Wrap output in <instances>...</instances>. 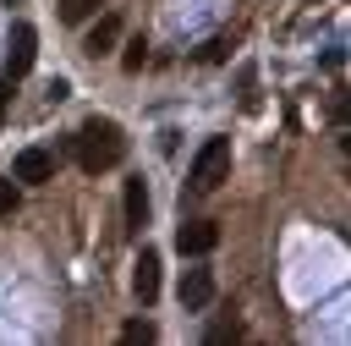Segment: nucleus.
<instances>
[{"label":"nucleus","mask_w":351,"mask_h":346,"mask_svg":"<svg viewBox=\"0 0 351 346\" xmlns=\"http://www.w3.org/2000/svg\"><path fill=\"white\" fill-rule=\"evenodd\" d=\"M71 154H77V165H82L88 176H104V170H115V165L126 159V132H121L110 115H93V121L77 126Z\"/></svg>","instance_id":"nucleus-1"},{"label":"nucleus","mask_w":351,"mask_h":346,"mask_svg":"<svg viewBox=\"0 0 351 346\" xmlns=\"http://www.w3.org/2000/svg\"><path fill=\"white\" fill-rule=\"evenodd\" d=\"M225 176H230V137H208V143L197 148L186 181H192V192H214Z\"/></svg>","instance_id":"nucleus-2"},{"label":"nucleus","mask_w":351,"mask_h":346,"mask_svg":"<svg viewBox=\"0 0 351 346\" xmlns=\"http://www.w3.org/2000/svg\"><path fill=\"white\" fill-rule=\"evenodd\" d=\"M33 55H38V33H33V22H11V44H5V82L27 77Z\"/></svg>","instance_id":"nucleus-3"},{"label":"nucleus","mask_w":351,"mask_h":346,"mask_svg":"<svg viewBox=\"0 0 351 346\" xmlns=\"http://www.w3.org/2000/svg\"><path fill=\"white\" fill-rule=\"evenodd\" d=\"M176 247H181V258H203V253L219 247V225H214V220H186V225L176 231Z\"/></svg>","instance_id":"nucleus-4"},{"label":"nucleus","mask_w":351,"mask_h":346,"mask_svg":"<svg viewBox=\"0 0 351 346\" xmlns=\"http://www.w3.org/2000/svg\"><path fill=\"white\" fill-rule=\"evenodd\" d=\"M11 176H16V181H27V187L55 181V154H49V148H22V154H16V165H11Z\"/></svg>","instance_id":"nucleus-5"},{"label":"nucleus","mask_w":351,"mask_h":346,"mask_svg":"<svg viewBox=\"0 0 351 346\" xmlns=\"http://www.w3.org/2000/svg\"><path fill=\"white\" fill-rule=\"evenodd\" d=\"M115 44H121V16H115V11H104V16L82 33V55H93V60H99V55H110Z\"/></svg>","instance_id":"nucleus-6"},{"label":"nucleus","mask_w":351,"mask_h":346,"mask_svg":"<svg viewBox=\"0 0 351 346\" xmlns=\"http://www.w3.org/2000/svg\"><path fill=\"white\" fill-rule=\"evenodd\" d=\"M132 291H137V302H143V308L159 297V253H154V247H143V253H137V264H132Z\"/></svg>","instance_id":"nucleus-7"},{"label":"nucleus","mask_w":351,"mask_h":346,"mask_svg":"<svg viewBox=\"0 0 351 346\" xmlns=\"http://www.w3.org/2000/svg\"><path fill=\"white\" fill-rule=\"evenodd\" d=\"M176 297H181V308H192V313L208 308V302H214V275H208V269H186L181 286H176Z\"/></svg>","instance_id":"nucleus-8"},{"label":"nucleus","mask_w":351,"mask_h":346,"mask_svg":"<svg viewBox=\"0 0 351 346\" xmlns=\"http://www.w3.org/2000/svg\"><path fill=\"white\" fill-rule=\"evenodd\" d=\"M121 214H126V231H143V225H148V181H143V176L126 181V192H121Z\"/></svg>","instance_id":"nucleus-9"},{"label":"nucleus","mask_w":351,"mask_h":346,"mask_svg":"<svg viewBox=\"0 0 351 346\" xmlns=\"http://www.w3.org/2000/svg\"><path fill=\"white\" fill-rule=\"evenodd\" d=\"M104 0H60V22H88Z\"/></svg>","instance_id":"nucleus-10"},{"label":"nucleus","mask_w":351,"mask_h":346,"mask_svg":"<svg viewBox=\"0 0 351 346\" xmlns=\"http://www.w3.org/2000/svg\"><path fill=\"white\" fill-rule=\"evenodd\" d=\"M154 335H159V330H154V324H148V319H132V324H121V341H132V346H137V341H143V346H148V341H154Z\"/></svg>","instance_id":"nucleus-11"},{"label":"nucleus","mask_w":351,"mask_h":346,"mask_svg":"<svg viewBox=\"0 0 351 346\" xmlns=\"http://www.w3.org/2000/svg\"><path fill=\"white\" fill-rule=\"evenodd\" d=\"M121 60H126V71H143V60H148V44H143V38H132Z\"/></svg>","instance_id":"nucleus-12"},{"label":"nucleus","mask_w":351,"mask_h":346,"mask_svg":"<svg viewBox=\"0 0 351 346\" xmlns=\"http://www.w3.org/2000/svg\"><path fill=\"white\" fill-rule=\"evenodd\" d=\"M11 209H16V176H11V181H0V220H5Z\"/></svg>","instance_id":"nucleus-13"},{"label":"nucleus","mask_w":351,"mask_h":346,"mask_svg":"<svg viewBox=\"0 0 351 346\" xmlns=\"http://www.w3.org/2000/svg\"><path fill=\"white\" fill-rule=\"evenodd\" d=\"M208 341H241V324H214Z\"/></svg>","instance_id":"nucleus-14"},{"label":"nucleus","mask_w":351,"mask_h":346,"mask_svg":"<svg viewBox=\"0 0 351 346\" xmlns=\"http://www.w3.org/2000/svg\"><path fill=\"white\" fill-rule=\"evenodd\" d=\"M219 55H225V38H208V44L197 49V60H219Z\"/></svg>","instance_id":"nucleus-15"},{"label":"nucleus","mask_w":351,"mask_h":346,"mask_svg":"<svg viewBox=\"0 0 351 346\" xmlns=\"http://www.w3.org/2000/svg\"><path fill=\"white\" fill-rule=\"evenodd\" d=\"M5 104H11V82H0V115H5Z\"/></svg>","instance_id":"nucleus-16"}]
</instances>
